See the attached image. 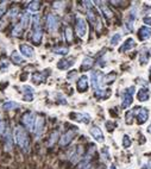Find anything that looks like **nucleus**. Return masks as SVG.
<instances>
[{
    "mask_svg": "<svg viewBox=\"0 0 151 169\" xmlns=\"http://www.w3.org/2000/svg\"><path fill=\"white\" fill-rule=\"evenodd\" d=\"M14 138H16V143L18 144V147L20 148L23 151L28 152L30 149V138H29L28 132L19 126L14 130Z\"/></svg>",
    "mask_w": 151,
    "mask_h": 169,
    "instance_id": "nucleus-1",
    "label": "nucleus"
},
{
    "mask_svg": "<svg viewBox=\"0 0 151 169\" xmlns=\"http://www.w3.org/2000/svg\"><path fill=\"white\" fill-rule=\"evenodd\" d=\"M42 37H43V32H42V25H41V18L38 14L33 16V37L32 41L35 44L39 45L42 42Z\"/></svg>",
    "mask_w": 151,
    "mask_h": 169,
    "instance_id": "nucleus-2",
    "label": "nucleus"
},
{
    "mask_svg": "<svg viewBox=\"0 0 151 169\" xmlns=\"http://www.w3.org/2000/svg\"><path fill=\"white\" fill-rule=\"evenodd\" d=\"M136 88L132 86V87H129L124 90L123 93V101H121V107L123 108H127L130 105L132 104V100H133V93H134Z\"/></svg>",
    "mask_w": 151,
    "mask_h": 169,
    "instance_id": "nucleus-3",
    "label": "nucleus"
},
{
    "mask_svg": "<svg viewBox=\"0 0 151 169\" xmlns=\"http://www.w3.org/2000/svg\"><path fill=\"white\" fill-rule=\"evenodd\" d=\"M22 122H23V124L25 125L29 130L35 131V127H36V119H35V114H33L32 112H28V113H25V114H23Z\"/></svg>",
    "mask_w": 151,
    "mask_h": 169,
    "instance_id": "nucleus-4",
    "label": "nucleus"
},
{
    "mask_svg": "<svg viewBox=\"0 0 151 169\" xmlns=\"http://www.w3.org/2000/svg\"><path fill=\"white\" fill-rule=\"evenodd\" d=\"M133 112H134V114L137 116L138 123H139V124L145 123V122L148 120V118H149V111H148V108L136 107V108H133Z\"/></svg>",
    "mask_w": 151,
    "mask_h": 169,
    "instance_id": "nucleus-5",
    "label": "nucleus"
},
{
    "mask_svg": "<svg viewBox=\"0 0 151 169\" xmlns=\"http://www.w3.org/2000/svg\"><path fill=\"white\" fill-rule=\"evenodd\" d=\"M76 132H77L76 129L67 131L64 135L61 137V139H60V145H61V147H65V145H68V144L73 141V138H74V136L76 135Z\"/></svg>",
    "mask_w": 151,
    "mask_h": 169,
    "instance_id": "nucleus-6",
    "label": "nucleus"
},
{
    "mask_svg": "<svg viewBox=\"0 0 151 169\" xmlns=\"http://www.w3.org/2000/svg\"><path fill=\"white\" fill-rule=\"evenodd\" d=\"M46 26H48V30L50 32L56 31L57 28H58V19H57V17L54 16V14H48V17H46Z\"/></svg>",
    "mask_w": 151,
    "mask_h": 169,
    "instance_id": "nucleus-7",
    "label": "nucleus"
},
{
    "mask_svg": "<svg viewBox=\"0 0 151 169\" xmlns=\"http://www.w3.org/2000/svg\"><path fill=\"white\" fill-rule=\"evenodd\" d=\"M86 31H87V25H86V22L83 18L79 17L76 19V32L80 37H85L86 35Z\"/></svg>",
    "mask_w": 151,
    "mask_h": 169,
    "instance_id": "nucleus-8",
    "label": "nucleus"
},
{
    "mask_svg": "<svg viewBox=\"0 0 151 169\" xmlns=\"http://www.w3.org/2000/svg\"><path fill=\"white\" fill-rule=\"evenodd\" d=\"M101 81H104V75L101 72H93L92 73V86L94 90H98L101 85Z\"/></svg>",
    "mask_w": 151,
    "mask_h": 169,
    "instance_id": "nucleus-9",
    "label": "nucleus"
},
{
    "mask_svg": "<svg viewBox=\"0 0 151 169\" xmlns=\"http://www.w3.org/2000/svg\"><path fill=\"white\" fill-rule=\"evenodd\" d=\"M70 118H73L76 122H83L85 124H88L90 122V117L86 113H72Z\"/></svg>",
    "mask_w": 151,
    "mask_h": 169,
    "instance_id": "nucleus-10",
    "label": "nucleus"
},
{
    "mask_svg": "<svg viewBox=\"0 0 151 169\" xmlns=\"http://www.w3.org/2000/svg\"><path fill=\"white\" fill-rule=\"evenodd\" d=\"M44 126H45V119L44 118H38L37 119V122H36V127H35V135L37 136V137H39V136L42 135V132H43L44 130Z\"/></svg>",
    "mask_w": 151,
    "mask_h": 169,
    "instance_id": "nucleus-11",
    "label": "nucleus"
},
{
    "mask_svg": "<svg viewBox=\"0 0 151 169\" xmlns=\"http://www.w3.org/2000/svg\"><path fill=\"white\" fill-rule=\"evenodd\" d=\"M89 132H90V135L94 137V139L97 141V142H104V134L101 132V130L98 127V126H93L90 130H89Z\"/></svg>",
    "mask_w": 151,
    "mask_h": 169,
    "instance_id": "nucleus-12",
    "label": "nucleus"
},
{
    "mask_svg": "<svg viewBox=\"0 0 151 169\" xmlns=\"http://www.w3.org/2000/svg\"><path fill=\"white\" fill-rule=\"evenodd\" d=\"M74 64V58L70 57V58H63L58 63H57V68L58 69H68Z\"/></svg>",
    "mask_w": 151,
    "mask_h": 169,
    "instance_id": "nucleus-13",
    "label": "nucleus"
},
{
    "mask_svg": "<svg viewBox=\"0 0 151 169\" xmlns=\"http://www.w3.org/2000/svg\"><path fill=\"white\" fill-rule=\"evenodd\" d=\"M138 35H139V38L142 41H145V39H149L151 37V28H148V26H143L140 28L139 31H138Z\"/></svg>",
    "mask_w": 151,
    "mask_h": 169,
    "instance_id": "nucleus-14",
    "label": "nucleus"
},
{
    "mask_svg": "<svg viewBox=\"0 0 151 169\" xmlns=\"http://www.w3.org/2000/svg\"><path fill=\"white\" fill-rule=\"evenodd\" d=\"M88 88V79L86 75H82L77 81V90L80 92H86Z\"/></svg>",
    "mask_w": 151,
    "mask_h": 169,
    "instance_id": "nucleus-15",
    "label": "nucleus"
},
{
    "mask_svg": "<svg viewBox=\"0 0 151 169\" xmlns=\"http://www.w3.org/2000/svg\"><path fill=\"white\" fill-rule=\"evenodd\" d=\"M20 51H22V54L25 57H33V55H35L33 49L30 46V45H28V44L20 45Z\"/></svg>",
    "mask_w": 151,
    "mask_h": 169,
    "instance_id": "nucleus-16",
    "label": "nucleus"
},
{
    "mask_svg": "<svg viewBox=\"0 0 151 169\" xmlns=\"http://www.w3.org/2000/svg\"><path fill=\"white\" fill-rule=\"evenodd\" d=\"M109 95H111V90H95V97H97V99H99V100L107 99Z\"/></svg>",
    "mask_w": 151,
    "mask_h": 169,
    "instance_id": "nucleus-17",
    "label": "nucleus"
},
{
    "mask_svg": "<svg viewBox=\"0 0 151 169\" xmlns=\"http://www.w3.org/2000/svg\"><path fill=\"white\" fill-rule=\"evenodd\" d=\"M93 64H94V60H93L92 57H86V58L83 60L82 64H81V70H82V72L89 70L90 68L93 67Z\"/></svg>",
    "mask_w": 151,
    "mask_h": 169,
    "instance_id": "nucleus-18",
    "label": "nucleus"
},
{
    "mask_svg": "<svg viewBox=\"0 0 151 169\" xmlns=\"http://www.w3.org/2000/svg\"><path fill=\"white\" fill-rule=\"evenodd\" d=\"M137 98H138L139 101H148L149 100V90H148V88H140L138 90Z\"/></svg>",
    "mask_w": 151,
    "mask_h": 169,
    "instance_id": "nucleus-19",
    "label": "nucleus"
},
{
    "mask_svg": "<svg viewBox=\"0 0 151 169\" xmlns=\"http://www.w3.org/2000/svg\"><path fill=\"white\" fill-rule=\"evenodd\" d=\"M136 45V42H134V39L133 38H129L124 44H123V46L119 49V51L120 53H124V51H127V50H130V49H132L133 46Z\"/></svg>",
    "mask_w": 151,
    "mask_h": 169,
    "instance_id": "nucleus-20",
    "label": "nucleus"
},
{
    "mask_svg": "<svg viewBox=\"0 0 151 169\" xmlns=\"http://www.w3.org/2000/svg\"><path fill=\"white\" fill-rule=\"evenodd\" d=\"M12 137H11V134H10V130L7 129L6 131V136H5V149L7 151H11L12 150Z\"/></svg>",
    "mask_w": 151,
    "mask_h": 169,
    "instance_id": "nucleus-21",
    "label": "nucleus"
},
{
    "mask_svg": "<svg viewBox=\"0 0 151 169\" xmlns=\"http://www.w3.org/2000/svg\"><path fill=\"white\" fill-rule=\"evenodd\" d=\"M46 75H48V74H44V73H35L32 75L33 82H36V83L43 82L44 80L46 79Z\"/></svg>",
    "mask_w": 151,
    "mask_h": 169,
    "instance_id": "nucleus-22",
    "label": "nucleus"
},
{
    "mask_svg": "<svg viewBox=\"0 0 151 169\" xmlns=\"http://www.w3.org/2000/svg\"><path fill=\"white\" fill-rule=\"evenodd\" d=\"M68 51H69V49L67 46H55L53 49V53L57 54V55H65V54H68Z\"/></svg>",
    "mask_w": 151,
    "mask_h": 169,
    "instance_id": "nucleus-23",
    "label": "nucleus"
},
{
    "mask_svg": "<svg viewBox=\"0 0 151 169\" xmlns=\"http://www.w3.org/2000/svg\"><path fill=\"white\" fill-rule=\"evenodd\" d=\"M18 107H19V105L14 101H7L2 105V110H6V111H9V110H14V108H18Z\"/></svg>",
    "mask_w": 151,
    "mask_h": 169,
    "instance_id": "nucleus-24",
    "label": "nucleus"
},
{
    "mask_svg": "<svg viewBox=\"0 0 151 169\" xmlns=\"http://www.w3.org/2000/svg\"><path fill=\"white\" fill-rule=\"evenodd\" d=\"M11 60L14 64H22L23 63V58L20 57V55H19L17 51H13V53H12Z\"/></svg>",
    "mask_w": 151,
    "mask_h": 169,
    "instance_id": "nucleus-25",
    "label": "nucleus"
},
{
    "mask_svg": "<svg viewBox=\"0 0 151 169\" xmlns=\"http://www.w3.org/2000/svg\"><path fill=\"white\" fill-rule=\"evenodd\" d=\"M20 26L23 28V30H26L29 26V14L24 13L22 16V20H20Z\"/></svg>",
    "mask_w": 151,
    "mask_h": 169,
    "instance_id": "nucleus-26",
    "label": "nucleus"
},
{
    "mask_svg": "<svg viewBox=\"0 0 151 169\" xmlns=\"http://www.w3.org/2000/svg\"><path fill=\"white\" fill-rule=\"evenodd\" d=\"M116 78H117V74L116 73H109V74H107L104 78V82L105 83H111V82H113L116 80Z\"/></svg>",
    "mask_w": 151,
    "mask_h": 169,
    "instance_id": "nucleus-27",
    "label": "nucleus"
},
{
    "mask_svg": "<svg viewBox=\"0 0 151 169\" xmlns=\"http://www.w3.org/2000/svg\"><path fill=\"white\" fill-rule=\"evenodd\" d=\"M39 9H41V2H39V1H32V2L29 5V10L32 12L38 11Z\"/></svg>",
    "mask_w": 151,
    "mask_h": 169,
    "instance_id": "nucleus-28",
    "label": "nucleus"
},
{
    "mask_svg": "<svg viewBox=\"0 0 151 169\" xmlns=\"http://www.w3.org/2000/svg\"><path fill=\"white\" fill-rule=\"evenodd\" d=\"M148 60H149V54H148V51H146V50H143V51L140 53V63H142V64H145V63H148Z\"/></svg>",
    "mask_w": 151,
    "mask_h": 169,
    "instance_id": "nucleus-29",
    "label": "nucleus"
},
{
    "mask_svg": "<svg viewBox=\"0 0 151 169\" xmlns=\"http://www.w3.org/2000/svg\"><path fill=\"white\" fill-rule=\"evenodd\" d=\"M100 9H101V11H102V13H104V16L107 18V19H109L111 17H112V12L109 11V9H108L106 5H100Z\"/></svg>",
    "mask_w": 151,
    "mask_h": 169,
    "instance_id": "nucleus-30",
    "label": "nucleus"
},
{
    "mask_svg": "<svg viewBox=\"0 0 151 169\" xmlns=\"http://www.w3.org/2000/svg\"><path fill=\"white\" fill-rule=\"evenodd\" d=\"M88 19H89V22L93 23V24H95V23H97V16H95V13L93 12L92 9H90V10H88Z\"/></svg>",
    "mask_w": 151,
    "mask_h": 169,
    "instance_id": "nucleus-31",
    "label": "nucleus"
},
{
    "mask_svg": "<svg viewBox=\"0 0 151 169\" xmlns=\"http://www.w3.org/2000/svg\"><path fill=\"white\" fill-rule=\"evenodd\" d=\"M120 39H121V35L120 34H116L112 38H111V44L112 45H117L120 42Z\"/></svg>",
    "mask_w": 151,
    "mask_h": 169,
    "instance_id": "nucleus-32",
    "label": "nucleus"
},
{
    "mask_svg": "<svg viewBox=\"0 0 151 169\" xmlns=\"http://www.w3.org/2000/svg\"><path fill=\"white\" fill-rule=\"evenodd\" d=\"M65 39H67V42H72L73 41V32H72V29L69 26L65 29Z\"/></svg>",
    "mask_w": 151,
    "mask_h": 169,
    "instance_id": "nucleus-33",
    "label": "nucleus"
},
{
    "mask_svg": "<svg viewBox=\"0 0 151 169\" xmlns=\"http://www.w3.org/2000/svg\"><path fill=\"white\" fill-rule=\"evenodd\" d=\"M90 167V163H89V160H83L81 163H80V166H79V169H89Z\"/></svg>",
    "mask_w": 151,
    "mask_h": 169,
    "instance_id": "nucleus-34",
    "label": "nucleus"
},
{
    "mask_svg": "<svg viewBox=\"0 0 151 169\" xmlns=\"http://www.w3.org/2000/svg\"><path fill=\"white\" fill-rule=\"evenodd\" d=\"M7 68H9V61L5 60V58H1V60H0V69H1V70H5V69H7Z\"/></svg>",
    "mask_w": 151,
    "mask_h": 169,
    "instance_id": "nucleus-35",
    "label": "nucleus"
},
{
    "mask_svg": "<svg viewBox=\"0 0 151 169\" xmlns=\"http://www.w3.org/2000/svg\"><path fill=\"white\" fill-rule=\"evenodd\" d=\"M123 145H124V148H129L131 145V139H130L129 136H124V138H123Z\"/></svg>",
    "mask_w": 151,
    "mask_h": 169,
    "instance_id": "nucleus-36",
    "label": "nucleus"
},
{
    "mask_svg": "<svg viewBox=\"0 0 151 169\" xmlns=\"http://www.w3.org/2000/svg\"><path fill=\"white\" fill-rule=\"evenodd\" d=\"M57 137H58V131H55L54 134L51 135V138H50V141H49V145H53L55 142H56V139H57Z\"/></svg>",
    "mask_w": 151,
    "mask_h": 169,
    "instance_id": "nucleus-37",
    "label": "nucleus"
},
{
    "mask_svg": "<svg viewBox=\"0 0 151 169\" xmlns=\"http://www.w3.org/2000/svg\"><path fill=\"white\" fill-rule=\"evenodd\" d=\"M4 131H7V124H6V122L0 120V135L4 134Z\"/></svg>",
    "mask_w": 151,
    "mask_h": 169,
    "instance_id": "nucleus-38",
    "label": "nucleus"
},
{
    "mask_svg": "<svg viewBox=\"0 0 151 169\" xmlns=\"http://www.w3.org/2000/svg\"><path fill=\"white\" fill-rule=\"evenodd\" d=\"M23 90H24V92H25V94H33L32 87H30V86H24Z\"/></svg>",
    "mask_w": 151,
    "mask_h": 169,
    "instance_id": "nucleus-39",
    "label": "nucleus"
},
{
    "mask_svg": "<svg viewBox=\"0 0 151 169\" xmlns=\"http://www.w3.org/2000/svg\"><path fill=\"white\" fill-rule=\"evenodd\" d=\"M102 155H104L105 160H108V158H109V154H108L107 148H104V149H102Z\"/></svg>",
    "mask_w": 151,
    "mask_h": 169,
    "instance_id": "nucleus-40",
    "label": "nucleus"
},
{
    "mask_svg": "<svg viewBox=\"0 0 151 169\" xmlns=\"http://www.w3.org/2000/svg\"><path fill=\"white\" fill-rule=\"evenodd\" d=\"M24 100H26V101H32L33 94H25V95H24Z\"/></svg>",
    "mask_w": 151,
    "mask_h": 169,
    "instance_id": "nucleus-41",
    "label": "nucleus"
},
{
    "mask_svg": "<svg viewBox=\"0 0 151 169\" xmlns=\"http://www.w3.org/2000/svg\"><path fill=\"white\" fill-rule=\"evenodd\" d=\"M106 126L108 127V131H112V130H113V127H114V124H112V123L107 122V123H106Z\"/></svg>",
    "mask_w": 151,
    "mask_h": 169,
    "instance_id": "nucleus-42",
    "label": "nucleus"
},
{
    "mask_svg": "<svg viewBox=\"0 0 151 169\" xmlns=\"http://www.w3.org/2000/svg\"><path fill=\"white\" fill-rule=\"evenodd\" d=\"M144 23L148 24V25H151V17H145L144 18Z\"/></svg>",
    "mask_w": 151,
    "mask_h": 169,
    "instance_id": "nucleus-43",
    "label": "nucleus"
},
{
    "mask_svg": "<svg viewBox=\"0 0 151 169\" xmlns=\"http://www.w3.org/2000/svg\"><path fill=\"white\" fill-rule=\"evenodd\" d=\"M17 10H14V9H13V10H12V11H10V16H11V17H14V16H17Z\"/></svg>",
    "mask_w": 151,
    "mask_h": 169,
    "instance_id": "nucleus-44",
    "label": "nucleus"
},
{
    "mask_svg": "<svg viewBox=\"0 0 151 169\" xmlns=\"http://www.w3.org/2000/svg\"><path fill=\"white\" fill-rule=\"evenodd\" d=\"M148 132H149V134H151V124H150V126L148 127Z\"/></svg>",
    "mask_w": 151,
    "mask_h": 169,
    "instance_id": "nucleus-45",
    "label": "nucleus"
},
{
    "mask_svg": "<svg viewBox=\"0 0 151 169\" xmlns=\"http://www.w3.org/2000/svg\"><path fill=\"white\" fill-rule=\"evenodd\" d=\"M109 169H117V168H116V166H114V164H112V166L109 167Z\"/></svg>",
    "mask_w": 151,
    "mask_h": 169,
    "instance_id": "nucleus-46",
    "label": "nucleus"
},
{
    "mask_svg": "<svg viewBox=\"0 0 151 169\" xmlns=\"http://www.w3.org/2000/svg\"><path fill=\"white\" fill-rule=\"evenodd\" d=\"M2 13H4V10H2V9H0V17L2 16Z\"/></svg>",
    "mask_w": 151,
    "mask_h": 169,
    "instance_id": "nucleus-47",
    "label": "nucleus"
},
{
    "mask_svg": "<svg viewBox=\"0 0 151 169\" xmlns=\"http://www.w3.org/2000/svg\"><path fill=\"white\" fill-rule=\"evenodd\" d=\"M149 168L151 169V160H150V162H149Z\"/></svg>",
    "mask_w": 151,
    "mask_h": 169,
    "instance_id": "nucleus-48",
    "label": "nucleus"
},
{
    "mask_svg": "<svg viewBox=\"0 0 151 169\" xmlns=\"http://www.w3.org/2000/svg\"><path fill=\"white\" fill-rule=\"evenodd\" d=\"M142 169H148V166H144V167H143Z\"/></svg>",
    "mask_w": 151,
    "mask_h": 169,
    "instance_id": "nucleus-49",
    "label": "nucleus"
},
{
    "mask_svg": "<svg viewBox=\"0 0 151 169\" xmlns=\"http://www.w3.org/2000/svg\"><path fill=\"white\" fill-rule=\"evenodd\" d=\"M150 56H151V49H150Z\"/></svg>",
    "mask_w": 151,
    "mask_h": 169,
    "instance_id": "nucleus-50",
    "label": "nucleus"
},
{
    "mask_svg": "<svg viewBox=\"0 0 151 169\" xmlns=\"http://www.w3.org/2000/svg\"><path fill=\"white\" fill-rule=\"evenodd\" d=\"M150 74H151V68H150Z\"/></svg>",
    "mask_w": 151,
    "mask_h": 169,
    "instance_id": "nucleus-51",
    "label": "nucleus"
}]
</instances>
